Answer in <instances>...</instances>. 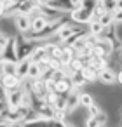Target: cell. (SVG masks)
I'll return each instance as SVG.
<instances>
[{
	"mask_svg": "<svg viewBox=\"0 0 122 127\" xmlns=\"http://www.w3.org/2000/svg\"><path fill=\"white\" fill-rule=\"evenodd\" d=\"M70 18L73 23H79V25H89L94 18H92V12L91 11H85L82 7H73L70 11Z\"/></svg>",
	"mask_w": 122,
	"mask_h": 127,
	"instance_id": "cell-1",
	"label": "cell"
},
{
	"mask_svg": "<svg viewBox=\"0 0 122 127\" xmlns=\"http://www.w3.org/2000/svg\"><path fill=\"white\" fill-rule=\"evenodd\" d=\"M0 58L5 59V61H16L18 63V54H16V37H11L7 45L2 49V54Z\"/></svg>",
	"mask_w": 122,
	"mask_h": 127,
	"instance_id": "cell-2",
	"label": "cell"
},
{
	"mask_svg": "<svg viewBox=\"0 0 122 127\" xmlns=\"http://www.w3.org/2000/svg\"><path fill=\"white\" fill-rule=\"evenodd\" d=\"M14 26L19 33H28L30 32V26H32V18L28 14H16L14 16Z\"/></svg>",
	"mask_w": 122,
	"mask_h": 127,
	"instance_id": "cell-3",
	"label": "cell"
},
{
	"mask_svg": "<svg viewBox=\"0 0 122 127\" xmlns=\"http://www.w3.org/2000/svg\"><path fill=\"white\" fill-rule=\"evenodd\" d=\"M98 80L103 82L105 85H113L117 82V71L112 66H106L101 71H98Z\"/></svg>",
	"mask_w": 122,
	"mask_h": 127,
	"instance_id": "cell-4",
	"label": "cell"
},
{
	"mask_svg": "<svg viewBox=\"0 0 122 127\" xmlns=\"http://www.w3.org/2000/svg\"><path fill=\"white\" fill-rule=\"evenodd\" d=\"M79 96H80V91L79 87H72V91L66 94V111L72 113L75 111L80 104H79Z\"/></svg>",
	"mask_w": 122,
	"mask_h": 127,
	"instance_id": "cell-5",
	"label": "cell"
},
{
	"mask_svg": "<svg viewBox=\"0 0 122 127\" xmlns=\"http://www.w3.org/2000/svg\"><path fill=\"white\" fill-rule=\"evenodd\" d=\"M21 78L18 77V75H2L0 77V84H2L7 91H14V89H18V87H21Z\"/></svg>",
	"mask_w": 122,
	"mask_h": 127,
	"instance_id": "cell-6",
	"label": "cell"
},
{
	"mask_svg": "<svg viewBox=\"0 0 122 127\" xmlns=\"http://www.w3.org/2000/svg\"><path fill=\"white\" fill-rule=\"evenodd\" d=\"M23 92H25L23 87H18V89H14V91H9V96H7V106H9V108L19 106L21 101H23Z\"/></svg>",
	"mask_w": 122,
	"mask_h": 127,
	"instance_id": "cell-7",
	"label": "cell"
},
{
	"mask_svg": "<svg viewBox=\"0 0 122 127\" xmlns=\"http://www.w3.org/2000/svg\"><path fill=\"white\" fill-rule=\"evenodd\" d=\"M30 18H32V26H30V32H33V33H37V32H40V30H44V28L47 26V23H49V19H47L44 14L30 16Z\"/></svg>",
	"mask_w": 122,
	"mask_h": 127,
	"instance_id": "cell-8",
	"label": "cell"
},
{
	"mask_svg": "<svg viewBox=\"0 0 122 127\" xmlns=\"http://www.w3.org/2000/svg\"><path fill=\"white\" fill-rule=\"evenodd\" d=\"M106 124H108V113L106 111H101L99 115L89 117L85 120V125L87 127H101V125H106Z\"/></svg>",
	"mask_w": 122,
	"mask_h": 127,
	"instance_id": "cell-9",
	"label": "cell"
},
{
	"mask_svg": "<svg viewBox=\"0 0 122 127\" xmlns=\"http://www.w3.org/2000/svg\"><path fill=\"white\" fill-rule=\"evenodd\" d=\"M45 58H47V49H45L44 44H39V45L33 49V52H32V56H30V61H32V63H40V61H44Z\"/></svg>",
	"mask_w": 122,
	"mask_h": 127,
	"instance_id": "cell-10",
	"label": "cell"
},
{
	"mask_svg": "<svg viewBox=\"0 0 122 127\" xmlns=\"http://www.w3.org/2000/svg\"><path fill=\"white\" fill-rule=\"evenodd\" d=\"M72 82H70V78L68 77H63V78H59V80H56V92L58 94H68L70 91H72Z\"/></svg>",
	"mask_w": 122,
	"mask_h": 127,
	"instance_id": "cell-11",
	"label": "cell"
},
{
	"mask_svg": "<svg viewBox=\"0 0 122 127\" xmlns=\"http://www.w3.org/2000/svg\"><path fill=\"white\" fill-rule=\"evenodd\" d=\"M75 30H77V28H73V26H70V25H66V23H65V25L58 30V33H56L58 42H61V44H63V42H65V40H66V38H68V37L75 32Z\"/></svg>",
	"mask_w": 122,
	"mask_h": 127,
	"instance_id": "cell-12",
	"label": "cell"
},
{
	"mask_svg": "<svg viewBox=\"0 0 122 127\" xmlns=\"http://www.w3.org/2000/svg\"><path fill=\"white\" fill-rule=\"evenodd\" d=\"M75 56H77V52H75V49H73V47L63 45V54H61L59 61H61V64H63V66H68V63H70Z\"/></svg>",
	"mask_w": 122,
	"mask_h": 127,
	"instance_id": "cell-13",
	"label": "cell"
},
{
	"mask_svg": "<svg viewBox=\"0 0 122 127\" xmlns=\"http://www.w3.org/2000/svg\"><path fill=\"white\" fill-rule=\"evenodd\" d=\"M30 58L28 59H19L18 61V66H16V75L23 80V78H26V75H28V68H30Z\"/></svg>",
	"mask_w": 122,
	"mask_h": 127,
	"instance_id": "cell-14",
	"label": "cell"
},
{
	"mask_svg": "<svg viewBox=\"0 0 122 127\" xmlns=\"http://www.w3.org/2000/svg\"><path fill=\"white\" fill-rule=\"evenodd\" d=\"M80 73L84 75V78H85L87 82H96V80H98V71H96L91 64H85V66L80 70Z\"/></svg>",
	"mask_w": 122,
	"mask_h": 127,
	"instance_id": "cell-15",
	"label": "cell"
},
{
	"mask_svg": "<svg viewBox=\"0 0 122 127\" xmlns=\"http://www.w3.org/2000/svg\"><path fill=\"white\" fill-rule=\"evenodd\" d=\"M68 78H70L72 85H73V87H79V89H80L82 85H85V84H87V80L84 78V75H82L80 71H72Z\"/></svg>",
	"mask_w": 122,
	"mask_h": 127,
	"instance_id": "cell-16",
	"label": "cell"
},
{
	"mask_svg": "<svg viewBox=\"0 0 122 127\" xmlns=\"http://www.w3.org/2000/svg\"><path fill=\"white\" fill-rule=\"evenodd\" d=\"M16 66H18L16 61H5V59H2V75L4 73L5 75H16Z\"/></svg>",
	"mask_w": 122,
	"mask_h": 127,
	"instance_id": "cell-17",
	"label": "cell"
},
{
	"mask_svg": "<svg viewBox=\"0 0 122 127\" xmlns=\"http://www.w3.org/2000/svg\"><path fill=\"white\" fill-rule=\"evenodd\" d=\"M40 75H42V70H40L39 63H30V68H28V75H26V78L35 80V78H40Z\"/></svg>",
	"mask_w": 122,
	"mask_h": 127,
	"instance_id": "cell-18",
	"label": "cell"
},
{
	"mask_svg": "<svg viewBox=\"0 0 122 127\" xmlns=\"http://www.w3.org/2000/svg\"><path fill=\"white\" fill-rule=\"evenodd\" d=\"M84 66H85V64H84V59H82L80 56H75V58L68 63V70H70V71H80Z\"/></svg>",
	"mask_w": 122,
	"mask_h": 127,
	"instance_id": "cell-19",
	"label": "cell"
},
{
	"mask_svg": "<svg viewBox=\"0 0 122 127\" xmlns=\"http://www.w3.org/2000/svg\"><path fill=\"white\" fill-rule=\"evenodd\" d=\"M92 101H96L92 94H89V92H80V96H79V104H80L82 108H87Z\"/></svg>",
	"mask_w": 122,
	"mask_h": 127,
	"instance_id": "cell-20",
	"label": "cell"
},
{
	"mask_svg": "<svg viewBox=\"0 0 122 127\" xmlns=\"http://www.w3.org/2000/svg\"><path fill=\"white\" fill-rule=\"evenodd\" d=\"M98 4L105 9V12H113L117 9V0H98Z\"/></svg>",
	"mask_w": 122,
	"mask_h": 127,
	"instance_id": "cell-21",
	"label": "cell"
},
{
	"mask_svg": "<svg viewBox=\"0 0 122 127\" xmlns=\"http://www.w3.org/2000/svg\"><path fill=\"white\" fill-rule=\"evenodd\" d=\"M101 32H103V25L98 21V19H92L91 23H89V33H92V35H101Z\"/></svg>",
	"mask_w": 122,
	"mask_h": 127,
	"instance_id": "cell-22",
	"label": "cell"
},
{
	"mask_svg": "<svg viewBox=\"0 0 122 127\" xmlns=\"http://www.w3.org/2000/svg\"><path fill=\"white\" fill-rule=\"evenodd\" d=\"M98 4V0H79V4H77V7H82V9H85V11H91L92 12V9H94V5Z\"/></svg>",
	"mask_w": 122,
	"mask_h": 127,
	"instance_id": "cell-23",
	"label": "cell"
},
{
	"mask_svg": "<svg viewBox=\"0 0 122 127\" xmlns=\"http://www.w3.org/2000/svg\"><path fill=\"white\" fill-rule=\"evenodd\" d=\"M85 110H87V113H89V117H94V115H99V113L103 111V110H101V106H99V104H98L96 101H92V103H91V104H89V106H87Z\"/></svg>",
	"mask_w": 122,
	"mask_h": 127,
	"instance_id": "cell-24",
	"label": "cell"
},
{
	"mask_svg": "<svg viewBox=\"0 0 122 127\" xmlns=\"http://www.w3.org/2000/svg\"><path fill=\"white\" fill-rule=\"evenodd\" d=\"M98 21H99L103 26H110V25H113V21H112V12H105V14H101V16L98 18Z\"/></svg>",
	"mask_w": 122,
	"mask_h": 127,
	"instance_id": "cell-25",
	"label": "cell"
},
{
	"mask_svg": "<svg viewBox=\"0 0 122 127\" xmlns=\"http://www.w3.org/2000/svg\"><path fill=\"white\" fill-rule=\"evenodd\" d=\"M112 21H113V25H122V9L117 7L112 12Z\"/></svg>",
	"mask_w": 122,
	"mask_h": 127,
	"instance_id": "cell-26",
	"label": "cell"
},
{
	"mask_svg": "<svg viewBox=\"0 0 122 127\" xmlns=\"http://www.w3.org/2000/svg\"><path fill=\"white\" fill-rule=\"evenodd\" d=\"M101 14H105V9H103L99 4H96V5H94V9H92V18H94V19H98Z\"/></svg>",
	"mask_w": 122,
	"mask_h": 127,
	"instance_id": "cell-27",
	"label": "cell"
},
{
	"mask_svg": "<svg viewBox=\"0 0 122 127\" xmlns=\"http://www.w3.org/2000/svg\"><path fill=\"white\" fill-rule=\"evenodd\" d=\"M9 33H5V32H2L0 30V47H5L7 45V42H9Z\"/></svg>",
	"mask_w": 122,
	"mask_h": 127,
	"instance_id": "cell-28",
	"label": "cell"
},
{
	"mask_svg": "<svg viewBox=\"0 0 122 127\" xmlns=\"http://www.w3.org/2000/svg\"><path fill=\"white\" fill-rule=\"evenodd\" d=\"M7 96H9V91L0 84V101H4V103H7Z\"/></svg>",
	"mask_w": 122,
	"mask_h": 127,
	"instance_id": "cell-29",
	"label": "cell"
},
{
	"mask_svg": "<svg viewBox=\"0 0 122 127\" xmlns=\"http://www.w3.org/2000/svg\"><path fill=\"white\" fill-rule=\"evenodd\" d=\"M45 89H47V92H52V91H56V80H54V78H51V80H45Z\"/></svg>",
	"mask_w": 122,
	"mask_h": 127,
	"instance_id": "cell-30",
	"label": "cell"
},
{
	"mask_svg": "<svg viewBox=\"0 0 122 127\" xmlns=\"http://www.w3.org/2000/svg\"><path fill=\"white\" fill-rule=\"evenodd\" d=\"M117 82L122 85V68H120V70H117Z\"/></svg>",
	"mask_w": 122,
	"mask_h": 127,
	"instance_id": "cell-31",
	"label": "cell"
},
{
	"mask_svg": "<svg viewBox=\"0 0 122 127\" xmlns=\"http://www.w3.org/2000/svg\"><path fill=\"white\" fill-rule=\"evenodd\" d=\"M4 16H5V5L0 2V18H4Z\"/></svg>",
	"mask_w": 122,
	"mask_h": 127,
	"instance_id": "cell-32",
	"label": "cell"
},
{
	"mask_svg": "<svg viewBox=\"0 0 122 127\" xmlns=\"http://www.w3.org/2000/svg\"><path fill=\"white\" fill-rule=\"evenodd\" d=\"M9 106H7V103H4V101H0V113H2L4 110H7Z\"/></svg>",
	"mask_w": 122,
	"mask_h": 127,
	"instance_id": "cell-33",
	"label": "cell"
},
{
	"mask_svg": "<svg viewBox=\"0 0 122 127\" xmlns=\"http://www.w3.org/2000/svg\"><path fill=\"white\" fill-rule=\"evenodd\" d=\"M117 7H119V9H122V0H117Z\"/></svg>",
	"mask_w": 122,
	"mask_h": 127,
	"instance_id": "cell-34",
	"label": "cell"
},
{
	"mask_svg": "<svg viewBox=\"0 0 122 127\" xmlns=\"http://www.w3.org/2000/svg\"><path fill=\"white\" fill-rule=\"evenodd\" d=\"M40 4H49V2H52V0H39Z\"/></svg>",
	"mask_w": 122,
	"mask_h": 127,
	"instance_id": "cell-35",
	"label": "cell"
},
{
	"mask_svg": "<svg viewBox=\"0 0 122 127\" xmlns=\"http://www.w3.org/2000/svg\"><path fill=\"white\" fill-rule=\"evenodd\" d=\"M119 113H120V117H122V104L119 106Z\"/></svg>",
	"mask_w": 122,
	"mask_h": 127,
	"instance_id": "cell-36",
	"label": "cell"
},
{
	"mask_svg": "<svg viewBox=\"0 0 122 127\" xmlns=\"http://www.w3.org/2000/svg\"><path fill=\"white\" fill-rule=\"evenodd\" d=\"M72 2L75 4V7H77V4H79V0H72Z\"/></svg>",
	"mask_w": 122,
	"mask_h": 127,
	"instance_id": "cell-37",
	"label": "cell"
},
{
	"mask_svg": "<svg viewBox=\"0 0 122 127\" xmlns=\"http://www.w3.org/2000/svg\"><path fill=\"white\" fill-rule=\"evenodd\" d=\"M120 125H122V120H120Z\"/></svg>",
	"mask_w": 122,
	"mask_h": 127,
	"instance_id": "cell-38",
	"label": "cell"
}]
</instances>
